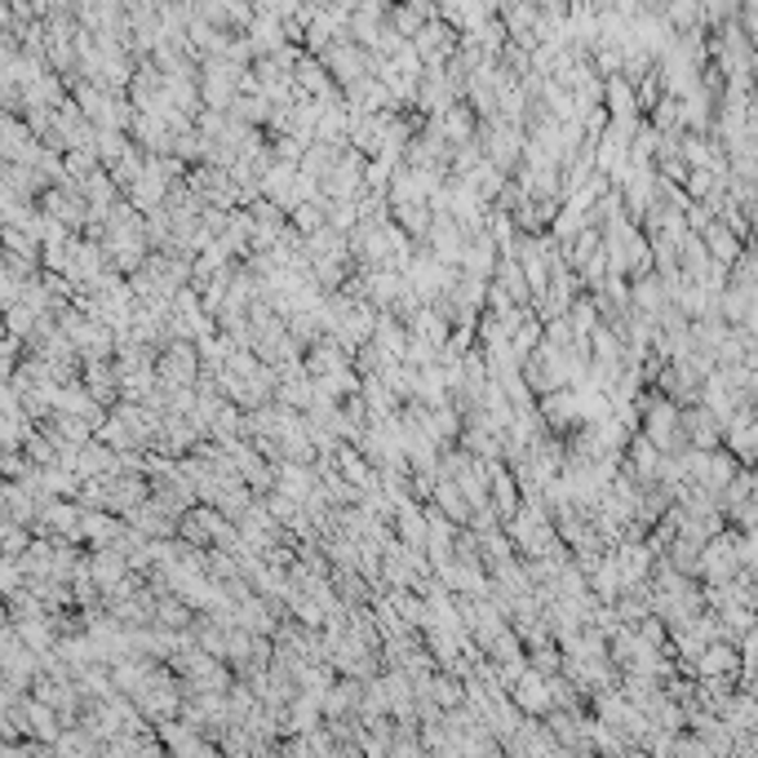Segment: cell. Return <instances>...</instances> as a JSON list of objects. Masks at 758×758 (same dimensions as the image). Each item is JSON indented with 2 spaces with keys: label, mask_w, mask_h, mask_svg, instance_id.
I'll list each match as a JSON object with an SVG mask.
<instances>
[{
  "label": "cell",
  "mask_w": 758,
  "mask_h": 758,
  "mask_svg": "<svg viewBox=\"0 0 758 758\" xmlns=\"http://www.w3.org/2000/svg\"><path fill=\"white\" fill-rule=\"evenodd\" d=\"M506 692H510V701H514L528 719H541V714H546V710L555 705V701H551V683H546V675H536V670H528V666L514 675V683H510Z\"/></svg>",
  "instance_id": "cell-1"
},
{
  "label": "cell",
  "mask_w": 758,
  "mask_h": 758,
  "mask_svg": "<svg viewBox=\"0 0 758 758\" xmlns=\"http://www.w3.org/2000/svg\"><path fill=\"white\" fill-rule=\"evenodd\" d=\"M195 373H200V355H195V347L173 342V347L165 351V360H160V377H165V386H191Z\"/></svg>",
  "instance_id": "cell-2"
},
{
  "label": "cell",
  "mask_w": 758,
  "mask_h": 758,
  "mask_svg": "<svg viewBox=\"0 0 758 758\" xmlns=\"http://www.w3.org/2000/svg\"><path fill=\"white\" fill-rule=\"evenodd\" d=\"M430 497H435V510H444L453 523H466V519H471V501L462 497V488H457L453 479H435Z\"/></svg>",
  "instance_id": "cell-3"
},
{
  "label": "cell",
  "mask_w": 758,
  "mask_h": 758,
  "mask_svg": "<svg viewBox=\"0 0 758 758\" xmlns=\"http://www.w3.org/2000/svg\"><path fill=\"white\" fill-rule=\"evenodd\" d=\"M391 213H395V218L404 223V236H426V231H430V204H426V200L395 204Z\"/></svg>",
  "instance_id": "cell-4"
},
{
  "label": "cell",
  "mask_w": 758,
  "mask_h": 758,
  "mask_svg": "<svg viewBox=\"0 0 758 758\" xmlns=\"http://www.w3.org/2000/svg\"><path fill=\"white\" fill-rule=\"evenodd\" d=\"M523 661H528V670H536V675H555V670L564 666V657H559L555 647H551V638H546V643H536Z\"/></svg>",
  "instance_id": "cell-5"
},
{
  "label": "cell",
  "mask_w": 758,
  "mask_h": 758,
  "mask_svg": "<svg viewBox=\"0 0 758 758\" xmlns=\"http://www.w3.org/2000/svg\"><path fill=\"white\" fill-rule=\"evenodd\" d=\"M80 58H84V67L93 71L98 49H93V41H84V36H80ZM106 63H112V80H125V67H116V45H112V41H106Z\"/></svg>",
  "instance_id": "cell-6"
},
{
  "label": "cell",
  "mask_w": 758,
  "mask_h": 758,
  "mask_svg": "<svg viewBox=\"0 0 758 758\" xmlns=\"http://www.w3.org/2000/svg\"><path fill=\"white\" fill-rule=\"evenodd\" d=\"M160 621H165V625H173V630H182V625L191 621V608H186V603H178V599H165V603H160Z\"/></svg>",
  "instance_id": "cell-7"
}]
</instances>
